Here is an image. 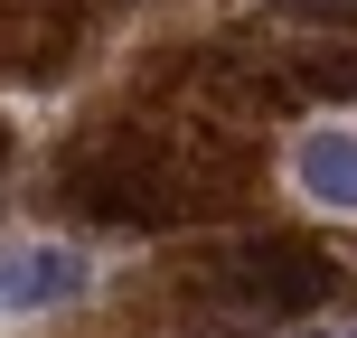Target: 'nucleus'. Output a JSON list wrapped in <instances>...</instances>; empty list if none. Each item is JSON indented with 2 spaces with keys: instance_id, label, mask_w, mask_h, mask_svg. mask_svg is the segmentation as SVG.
I'll use <instances>...</instances> for the list:
<instances>
[{
  "instance_id": "2",
  "label": "nucleus",
  "mask_w": 357,
  "mask_h": 338,
  "mask_svg": "<svg viewBox=\"0 0 357 338\" xmlns=\"http://www.w3.org/2000/svg\"><path fill=\"white\" fill-rule=\"evenodd\" d=\"M66 197L85 216H113V226H169V216H188L178 160H160V151H85Z\"/></svg>"
},
{
  "instance_id": "1",
  "label": "nucleus",
  "mask_w": 357,
  "mask_h": 338,
  "mask_svg": "<svg viewBox=\"0 0 357 338\" xmlns=\"http://www.w3.org/2000/svg\"><path fill=\"white\" fill-rule=\"evenodd\" d=\"M197 291L226 320H282V310H320L339 291V263L320 245H301V235H245L197 272Z\"/></svg>"
},
{
  "instance_id": "7",
  "label": "nucleus",
  "mask_w": 357,
  "mask_h": 338,
  "mask_svg": "<svg viewBox=\"0 0 357 338\" xmlns=\"http://www.w3.org/2000/svg\"><path fill=\"white\" fill-rule=\"evenodd\" d=\"M0 160H10V132H0Z\"/></svg>"
},
{
  "instance_id": "3",
  "label": "nucleus",
  "mask_w": 357,
  "mask_h": 338,
  "mask_svg": "<svg viewBox=\"0 0 357 338\" xmlns=\"http://www.w3.org/2000/svg\"><path fill=\"white\" fill-rule=\"evenodd\" d=\"M75 291H85V254H66V245L0 254V310H56V301H75Z\"/></svg>"
},
{
  "instance_id": "5",
  "label": "nucleus",
  "mask_w": 357,
  "mask_h": 338,
  "mask_svg": "<svg viewBox=\"0 0 357 338\" xmlns=\"http://www.w3.org/2000/svg\"><path fill=\"white\" fill-rule=\"evenodd\" d=\"M282 19H357V0H273Z\"/></svg>"
},
{
  "instance_id": "6",
  "label": "nucleus",
  "mask_w": 357,
  "mask_h": 338,
  "mask_svg": "<svg viewBox=\"0 0 357 338\" xmlns=\"http://www.w3.org/2000/svg\"><path fill=\"white\" fill-rule=\"evenodd\" d=\"M301 338H357V329H301Z\"/></svg>"
},
{
  "instance_id": "4",
  "label": "nucleus",
  "mask_w": 357,
  "mask_h": 338,
  "mask_svg": "<svg viewBox=\"0 0 357 338\" xmlns=\"http://www.w3.org/2000/svg\"><path fill=\"white\" fill-rule=\"evenodd\" d=\"M291 178H301V197H310V207L357 216V132H301V151H291Z\"/></svg>"
}]
</instances>
